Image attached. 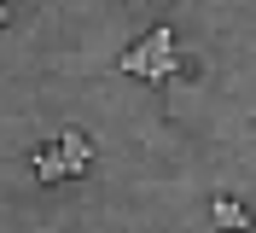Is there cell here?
<instances>
[{"label":"cell","mask_w":256,"mask_h":233,"mask_svg":"<svg viewBox=\"0 0 256 233\" xmlns=\"http://www.w3.org/2000/svg\"><path fill=\"white\" fill-rule=\"evenodd\" d=\"M6 18H12V12H6V0H0V24H6Z\"/></svg>","instance_id":"obj_5"},{"label":"cell","mask_w":256,"mask_h":233,"mask_svg":"<svg viewBox=\"0 0 256 233\" xmlns=\"http://www.w3.org/2000/svg\"><path fill=\"white\" fill-rule=\"evenodd\" d=\"M210 221H216L222 233H250V210H244L239 198H216L210 204Z\"/></svg>","instance_id":"obj_3"},{"label":"cell","mask_w":256,"mask_h":233,"mask_svg":"<svg viewBox=\"0 0 256 233\" xmlns=\"http://www.w3.org/2000/svg\"><path fill=\"white\" fill-rule=\"evenodd\" d=\"M35 175H41V181H64V157H58V146H47V152H35Z\"/></svg>","instance_id":"obj_4"},{"label":"cell","mask_w":256,"mask_h":233,"mask_svg":"<svg viewBox=\"0 0 256 233\" xmlns=\"http://www.w3.org/2000/svg\"><path fill=\"white\" fill-rule=\"evenodd\" d=\"M116 64H122L128 76H146V82H158V88H163V82L180 70V53H175V35H169V24H158V30L146 35L140 47H128Z\"/></svg>","instance_id":"obj_1"},{"label":"cell","mask_w":256,"mask_h":233,"mask_svg":"<svg viewBox=\"0 0 256 233\" xmlns=\"http://www.w3.org/2000/svg\"><path fill=\"white\" fill-rule=\"evenodd\" d=\"M58 157H64L70 175H88V163H94V140L82 134V128H64V134H58Z\"/></svg>","instance_id":"obj_2"}]
</instances>
